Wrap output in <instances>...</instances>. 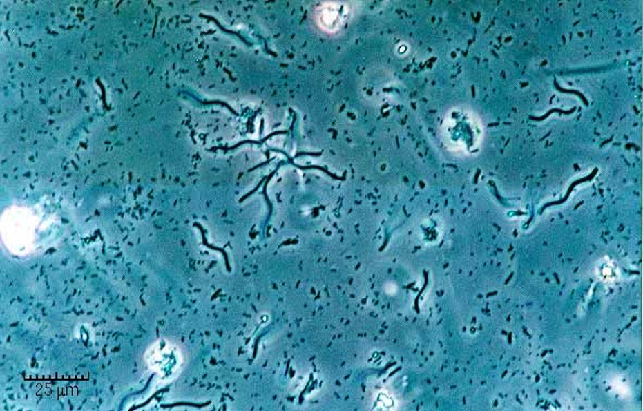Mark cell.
<instances>
[{
    "mask_svg": "<svg viewBox=\"0 0 643 411\" xmlns=\"http://www.w3.org/2000/svg\"><path fill=\"white\" fill-rule=\"evenodd\" d=\"M351 16L350 3L343 1H325L314 11L316 26L327 34L338 33L348 23Z\"/></svg>",
    "mask_w": 643,
    "mask_h": 411,
    "instance_id": "cell-2",
    "label": "cell"
},
{
    "mask_svg": "<svg viewBox=\"0 0 643 411\" xmlns=\"http://www.w3.org/2000/svg\"><path fill=\"white\" fill-rule=\"evenodd\" d=\"M378 406H384V408L392 409V406H394V401H392V397H390V396L383 395L379 397Z\"/></svg>",
    "mask_w": 643,
    "mask_h": 411,
    "instance_id": "cell-4",
    "label": "cell"
},
{
    "mask_svg": "<svg viewBox=\"0 0 643 411\" xmlns=\"http://www.w3.org/2000/svg\"><path fill=\"white\" fill-rule=\"evenodd\" d=\"M443 141L452 153L470 155L475 153L483 140V124L472 110L453 108L445 115L441 126Z\"/></svg>",
    "mask_w": 643,
    "mask_h": 411,
    "instance_id": "cell-1",
    "label": "cell"
},
{
    "mask_svg": "<svg viewBox=\"0 0 643 411\" xmlns=\"http://www.w3.org/2000/svg\"><path fill=\"white\" fill-rule=\"evenodd\" d=\"M597 274L604 281H614L618 278L617 269L611 261L605 260L597 267Z\"/></svg>",
    "mask_w": 643,
    "mask_h": 411,
    "instance_id": "cell-3",
    "label": "cell"
}]
</instances>
